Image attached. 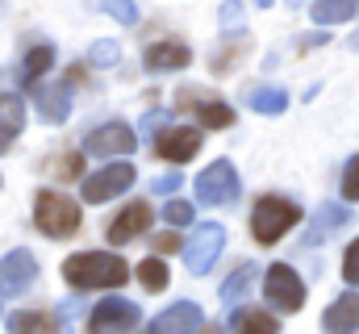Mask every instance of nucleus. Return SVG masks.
I'll list each match as a JSON object with an SVG mask.
<instances>
[{
	"instance_id": "f257e3e1",
	"label": "nucleus",
	"mask_w": 359,
	"mask_h": 334,
	"mask_svg": "<svg viewBox=\"0 0 359 334\" xmlns=\"http://www.w3.org/2000/svg\"><path fill=\"white\" fill-rule=\"evenodd\" d=\"M63 280L72 284V288H117V284H126L130 280V267H126V259H117V255H104V250H80V255H72V259H63Z\"/></svg>"
},
{
	"instance_id": "f03ea898",
	"label": "nucleus",
	"mask_w": 359,
	"mask_h": 334,
	"mask_svg": "<svg viewBox=\"0 0 359 334\" xmlns=\"http://www.w3.org/2000/svg\"><path fill=\"white\" fill-rule=\"evenodd\" d=\"M80 205L72 201V196H63V192H50V188H42L38 192V201H34V226L46 234V239H72L76 230H80Z\"/></svg>"
},
{
	"instance_id": "7ed1b4c3",
	"label": "nucleus",
	"mask_w": 359,
	"mask_h": 334,
	"mask_svg": "<svg viewBox=\"0 0 359 334\" xmlns=\"http://www.w3.org/2000/svg\"><path fill=\"white\" fill-rule=\"evenodd\" d=\"M301 222V209L288 201V196H259V205H255V213H251V230H255V243H280L284 239V230H292Z\"/></svg>"
},
{
	"instance_id": "20e7f679",
	"label": "nucleus",
	"mask_w": 359,
	"mask_h": 334,
	"mask_svg": "<svg viewBox=\"0 0 359 334\" xmlns=\"http://www.w3.org/2000/svg\"><path fill=\"white\" fill-rule=\"evenodd\" d=\"M222 247H226V230H222L217 222H201V226L192 230V239L184 243V263H188V272H192V276H205V272L217 263Z\"/></svg>"
},
{
	"instance_id": "39448f33",
	"label": "nucleus",
	"mask_w": 359,
	"mask_h": 334,
	"mask_svg": "<svg viewBox=\"0 0 359 334\" xmlns=\"http://www.w3.org/2000/svg\"><path fill=\"white\" fill-rule=\"evenodd\" d=\"M138 151V134L126 126V121H104L84 134V155L96 159H113V155H134Z\"/></svg>"
},
{
	"instance_id": "423d86ee",
	"label": "nucleus",
	"mask_w": 359,
	"mask_h": 334,
	"mask_svg": "<svg viewBox=\"0 0 359 334\" xmlns=\"http://www.w3.org/2000/svg\"><path fill=\"white\" fill-rule=\"evenodd\" d=\"M264 297L280 314H297L305 305V284H301V276L288 263H271L268 276H264Z\"/></svg>"
},
{
	"instance_id": "0eeeda50",
	"label": "nucleus",
	"mask_w": 359,
	"mask_h": 334,
	"mask_svg": "<svg viewBox=\"0 0 359 334\" xmlns=\"http://www.w3.org/2000/svg\"><path fill=\"white\" fill-rule=\"evenodd\" d=\"M238 171L226 163V159H217V163H209L201 175H196V201L201 205H230L234 196H238Z\"/></svg>"
},
{
	"instance_id": "6e6552de",
	"label": "nucleus",
	"mask_w": 359,
	"mask_h": 334,
	"mask_svg": "<svg viewBox=\"0 0 359 334\" xmlns=\"http://www.w3.org/2000/svg\"><path fill=\"white\" fill-rule=\"evenodd\" d=\"M130 184H134V163H109V167H100L96 175L84 180V201H88V205L113 201V196H121Z\"/></svg>"
},
{
	"instance_id": "1a4fd4ad",
	"label": "nucleus",
	"mask_w": 359,
	"mask_h": 334,
	"mask_svg": "<svg viewBox=\"0 0 359 334\" xmlns=\"http://www.w3.org/2000/svg\"><path fill=\"white\" fill-rule=\"evenodd\" d=\"M138 322H142V309L130 305V301H121V297H104L88 314L92 330H134Z\"/></svg>"
},
{
	"instance_id": "9d476101",
	"label": "nucleus",
	"mask_w": 359,
	"mask_h": 334,
	"mask_svg": "<svg viewBox=\"0 0 359 334\" xmlns=\"http://www.w3.org/2000/svg\"><path fill=\"white\" fill-rule=\"evenodd\" d=\"M201 142H205V134L196 126H176V130H163L155 138V151L163 159H172V163H184V159H192L201 151Z\"/></svg>"
},
{
	"instance_id": "9b49d317",
	"label": "nucleus",
	"mask_w": 359,
	"mask_h": 334,
	"mask_svg": "<svg viewBox=\"0 0 359 334\" xmlns=\"http://www.w3.org/2000/svg\"><path fill=\"white\" fill-rule=\"evenodd\" d=\"M38 280V259L29 250H8L0 259V288L4 293H21Z\"/></svg>"
},
{
	"instance_id": "f8f14e48",
	"label": "nucleus",
	"mask_w": 359,
	"mask_h": 334,
	"mask_svg": "<svg viewBox=\"0 0 359 334\" xmlns=\"http://www.w3.org/2000/svg\"><path fill=\"white\" fill-rule=\"evenodd\" d=\"M147 226H151V205H147V201H134L130 209H121V213L109 222V243H113V247H121V243L138 239Z\"/></svg>"
},
{
	"instance_id": "ddd939ff",
	"label": "nucleus",
	"mask_w": 359,
	"mask_h": 334,
	"mask_svg": "<svg viewBox=\"0 0 359 334\" xmlns=\"http://www.w3.org/2000/svg\"><path fill=\"white\" fill-rule=\"evenodd\" d=\"M180 96H184L180 105H192V109H196V117H201V126H205V130H226V126L234 121V109H230V105H222V100H205V92L184 88Z\"/></svg>"
},
{
	"instance_id": "4468645a",
	"label": "nucleus",
	"mask_w": 359,
	"mask_h": 334,
	"mask_svg": "<svg viewBox=\"0 0 359 334\" xmlns=\"http://www.w3.org/2000/svg\"><path fill=\"white\" fill-rule=\"evenodd\" d=\"M34 109H38L42 121H67V113H72V88H67V84H46V88H38V92H34Z\"/></svg>"
},
{
	"instance_id": "2eb2a0df",
	"label": "nucleus",
	"mask_w": 359,
	"mask_h": 334,
	"mask_svg": "<svg viewBox=\"0 0 359 334\" xmlns=\"http://www.w3.org/2000/svg\"><path fill=\"white\" fill-rule=\"evenodd\" d=\"M155 330H163V334H184V330H201L205 326V314L192 305V301H176L172 309H163L155 322H151Z\"/></svg>"
},
{
	"instance_id": "dca6fc26",
	"label": "nucleus",
	"mask_w": 359,
	"mask_h": 334,
	"mask_svg": "<svg viewBox=\"0 0 359 334\" xmlns=\"http://www.w3.org/2000/svg\"><path fill=\"white\" fill-rule=\"evenodd\" d=\"M142 63H147V72H180L192 63V51L184 42H155V46H147Z\"/></svg>"
},
{
	"instance_id": "f3484780",
	"label": "nucleus",
	"mask_w": 359,
	"mask_h": 334,
	"mask_svg": "<svg viewBox=\"0 0 359 334\" xmlns=\"http://www.w3.org/2000/svg\"><path fill=\"white\" fill-rule=\"evenodd\" d=\"M21 126H25V100L13 96V92H0V155L13 147Z\"/></svg>"
},
{
	"instance_id": "a211bd4d",
	"label": "nucleus",
	"mask_w": 359,
	"mask_h": 334,
	"mask_svg": "<svg viewBox=\"0 0 359 334\" xmlns=\"http://www.w3.org/2000/svg\"><path fill=\"white\" fill-rule=\"evenodd\" d=\"M322 326H326V330H359V293L339 297V301L322 314Z\"/></svg>"
},
{
	"instance_id": "6ab92c4d",
	"label": "nucleus",
	"mask_w": 359,
	"mask_h": 334,
	"mask_svg": "<svg viewBox=\"0 0 359 334\" xmlns=\"http://www.w3.org/2000/svg\"><path fill=\"white\" fill-rule=\"evenodd\" d=\"M347 218H351V213H347L343 205H322V209H318V218H313V230L305 234V243H309V247H313V243H322V239H326L334 226H343Z\"/></svg>"
},
{
	"instance_id": "aec40b11",
	"label": "nucleus",
	"mask_w": 359,
	"mask_h": 334,
	"mask_svg": "<svg viewBox=\"0 0 359 334\" xmlns=\"http://www.w3.org/2000/svg\"><path fill=\"white\" fill-rule=\"evenodd\" d=\"M359 0H313V21L318 25H339L347 17H355Z\"/></svg>"
},
{
	"instance_id": "412c9836",
	"label": "nucleus",
	"mask_w": 359,
	"mask_h": 334,
	"mask_svg": "<svg viewBox=\"0 0 359 334\" xmlns=\"http://www.w3.org/2000/svg\"><path fill=\"white\" fill-rule=\"evenodd\" d=\"M247 105H251L255 113L276 117V113H284V109H288V92H284V88H255V92L247 96Z\"/></svg>"
},
{
	"instance_id": "4be33fe9",
	"label": "nucleus",
	"mask_w": 359,
	"mask_h": 334,
	"mask_svg": "<svg viewBox=\"0 0 359 334\" xmlns=\"http://www.w3.org/2000/svg\"><path fill=\"white\" fill-rule=\"evenodd\" d=\"M230 330H264V334H276V318L264 314V309H234L230 314Z\"/></svg>"
},
{
	"instance_id": "5701e85b",
	"label": "nucleus",
	"mask_w": 359,
	"mask_h": 334,
	"mask_svg": "<svg viewBox=\"0 0 359 334\" xmlns=\"http://www.w3.org/2000/svg\"><path fill=\"white\" fill-rule=\"evenodd\" d=\"M138 280H142V288L159 293V288H168V284H172V272H168V263H163L159 255H151V259H142V263H138Z\"/></svg>"
},
{
	"instance_id": "b1692460",
	"label": "nucleus",
	"mask_w": 359,
	"mask_h": 334,
	"mask_svg": "<svg viewBox=\"0 0 359 334\" xmlns=\"http://www.w3.org/2000/svg\"><path fill=\"white\" fill-rule=\"evenodd\" d=\"M50 63H55V51H50V46H34V51L25 55V63H21V80L38 84L46 72H50Z\"/></svg>"
},
{
	"instance_id": "393cba45",
	"label": "nucleus",
	"mask_w": 359,
	"mask_h": 334,
	"mask_svg": "<svg viewBox=\"0 0 359 334\" xmlns=\"http://www.w3.org/2000/svg\"><path fill=\"white\" fill-rule=\"evenodd\" d=\"M251 280H255V263H243V267H238V272L222 284V301H226V305H238V301L247 297Z\"/></svg>"
},
{
	"instance_id": "a878e982",
	"label": "nucleus",
	"mask_w": 359,
	"mask_h": 334,
	"mask_svg": "<svg viewBox=\"0 0 359 334\" xmlns=\"http://www.w3.org/2000/svg\"><path fill=\"white\" fill-rule=\"evenodd\" d=\"M117 59H121V46H117V42H109V38L92 42V51H88V63H92V67H100V72H104V67H113Z\"/></svg>"
},
{
	"instance_id": "bb28decb",
	"label": "nucleus",
	"mask_w": 359,
	"mask_h": 334,
	"mask_svg": "<svg viewBox=\"0 0 359 334\" xmlns=\"http://www.w3.org/2000/svg\"><path fill=\"white\" fill-rule=\"evenodd\" d=\"M100 13H109V17L121 21V25H134V21H138V4H134V0H100Z\"/></svg>"
},
{
	"instance_id": "cd10ccee",
	"label": "nucleus",
	"mask_w": 359,
	"mask_h": 334,
	"mask_svg": "<svg viewBox=\"0 0 359 334\" xmlns=\"http://www.w3.org/2000/svg\"><path fill=\"white\" fill-rule=\"evenodd\" d=\"M8 330H50V318L46 314H13L8 318Z\"/></svg>"
},
{
	"instance_id": "c85d7f7f",
	"label": "nucleus",
	"mask_w": 359,
	"mask_h": 334,
	"mask_svg": "<svg viewBox=\"0 0 359 334\" xmlns=\"http://www.w3.org/2000/svg\"><path fill=\"white\" fill-rule=\"evenodd\" d=\"M343 196H347V201H359V155L347 159V171H343Z\"/></svg>"
},
{
	"instance_id": "c756f323",
	"label": "nucleus",
	"mask_w": 359,
	"mask_h": 334,
	"mask_svg": "<svg viewBox=\"0 0 359 334\" xmlns=\"http://www.w3.org/2000/svg\"><path fill=\"white\" fill-rule=\"evenodd\" d=\"M163 218H168L172 226H192V205H188V201H172V205L163 209Z\"/></svg>"
},
{
	"instance_id": "7c9ffc66",
	"label": "nucleus",
	"mask_w": 359,
	"mask_h": 334,
	"mask_svg": "<svg viewBox=\"0 0 359 334\" xmlns=\"http://www.w3.org/2000/svg\"><path fill=\"white\" fill-rule=\"evenodd\" d=\"M343 280H347V284H359V239L347 247V259H343Z\"/></svg>"
},
{
	"instance_id": "2f4dec72",
	"label": "nucleus",
	"mask_w": 359,
	"mask_h": 334,
	"mask_svg": "<svg viewBox=\"0 0 359 334\" xmlns=\"http://www.w3.org/2000/svg\"><path fill=\"white\" fill-rule=\"evenodd\" d=\"M176 188H180V175H176V171H172V175H159V180L151 184V192H155V196H163V192H176Z\"/></svg>"
},
{
	"instance_id": "473e14b6",
	"label": "nucleus",
	"mask_w": 359,
	"mask_h": 334,
	"mask_svg": "<svg viewBox=\"0 0 359 334\" xmlns=\"http://www.w3.org/2000/svg\"><path fill=\"white\" fill-rule=\"evenodd\" d=\"M76 171H80V159H76V155H67V159H63V175H76Z\"/></svg>"
},
{
	"instance_id": "72a5a7b5",
	"label": "nucleus",
	"mask_w": 359,
	"mask_h": 334,
	"mask_svg": "<svg viewBox=\"0 0 359 334\" xmlns=\"http://www.w3.org/2000/svg\"><path fill=\"white\" fill-rule=\"evenodd\" d=\"M288 4H292V8H297V4H305V0H288Z\"/></svg>"
},
{
	"instance_id": "f704fd0d",
	"label": "nucleus",
	"mask_w": 359,
	"mask_h": 334,
	"mask_svg": "<svg viewBox=\"0 0 359 334\" xmlns=\"http://www.w3.org/2000/svg\"><path fill=\"white\" fill-rule=\"evenodd\" d=\"M255 4H264V8H268V4H271V0H255Z\"/></svg>"
},
{
	"instance_id": "c9c22d12",
	"label": "nucleus",
	"mask_w": 359,
	"mask_h": 334,
	"mask_svg": "<svg viewBox=\"0 0 359 334\" xmlns=\"http://www.w3.org/2000/svg\"><path fill=\"white\" fill-rule=\"evenodd\" d=\"M351 46H359V34H355V38H351Z\"/></svg>"
}]
</instances>
